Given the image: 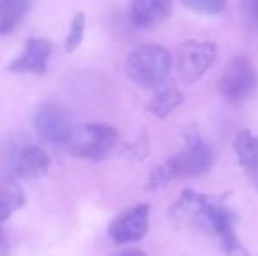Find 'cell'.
<instances>
[{
    "mask_svg": "<svg viewBox=\"0 0 258 256\" xmlns=\"http://www.w3.org/2000/svg\"><path fill=\"white\" fill-rule=\"evenodd\" d=\"M214 165V153L211 146L197 133H190L186 146L179 154L156 167L150 178L151 188L165 186L177 178H197L209 172Z\"/></svg>",
    "mask_w": 258,
    "mask_h": 256,
    "instance_id": "cell-2",
    "label": "cell"
},
{
    "mask_svg": "<svg viewBox=\"0 0 258 256\" xmlns=\"http://www.w3.org/2000/svg\"><path fill=\"white\" fill-rule=\"evenodd\" d=\"M4 160L11 174L21 179H41L51 167L46 151L34 144H13L7 147Z\"/></svg>",
    "mask_w": 258,
    "mask_h": 256,
    "instance_id": "cell-7",
    "label": "cell"
},
{
    "mask_svg": "<svg viewBox=\"0 0 258 256\" xmlns=\"http://www.w3.org/2000/svg\"><path fill=\"white\" fill-rule=\"evenodd\" d=\"M25 204V193L11 178L0 179V223Z\"/></svg>",
    "mask_w": 258,
    "mask_h": 256,
    "instance_id": "cell-15",
    "label": "cell"
},
{
    "mask_svg": "<svg viewBox=\"0 0 258 256\" xmlns=\"http://www.w3.org/2000/svg\"><path fill=\"white\" fill-rule=\"evenodd\" d=\"M150 232V205L139 204L123 211L109 223L107 235L116 244L139 242Z\"/></svg>",
    "mask_w": 258,
    "mask_h": 256,
    "instance_id": "cell-8",
    "label": "cell"
},
{
    "mask_svg": "<svg viewBox=\"0 0 258 256\" xmlns=\"http://www.w3.org/2000/svg\"><path fill=\"white\" fill-rule=\"evenodd\" d=\"M32 7V0H0V35H7L21 23Z\"/></svg>",
    "mask_w": 258,
    "mask_h": 256,
    "instance_id": "cell-13",
    "label": "cell"
},
{
    "mask_svg": "<svg viewBox=\"0 0 258 256\" xmlns=\"http://www.w3.org/2000/svg\"><path fill=\"white\" fill-rule=\"evenodd\" d=\"M0 240H2V239H0Z\"/></svg>",
    "mask_w": 258,
    "mask_h": 256,
    "instance_id": "cell-20",
    "label": "cell"
},
{
    "mask_svg": "<svg viewBox=\"0 0 258 256\" xmlns=\"http://www.w3.org/2000/svg\"><path fill=\"white\" fill-rule=\"evenodd\" d=\"M34 127L42 140L60 146H65L74 130L69 113L56 104H42L39 107L34 116Z\"/></svg>",
    "mask_w": 258,
    "mask_h": 256,
    "instance_id": "cell-9",
    "label": "cell"
},
{
    "mask_svg": "<svg viewBox=\"0 0 258 256\" xmlns=\"http://www.w3.org/2000/svg\"><path fill=\"white\" fill-rule=\"evenodd\" d=\"M170 218L176 225L191 223L202 232L213 235L220 244V249L227 256H251L235 233L239 221L237 212L228 207L221 197L186 188L174 204Z\"/></svg>",
    "mask_w": 258,
    "mask_h": 256,
    "instance_id": "cell-1",
    "label": "cell"
},
{
    "mask_svg": "<svg viewBox=\"0 0 258 256\" xmlns=\"http://www.w3.org/2000/svg\"><path fill=\"white\" fill-rule=\"evenodd\" d=\"M184 100V95L181 93V90H177L176 86L170 84L163 86L158 93L151 99V102L148 104V111L156 118H165L176 109L177 106H181Z\"/></svg>",
    "mask_w": 258,
    "mask_h": 256,
    "instance_id": "cell-14",
    "label": "cell"
},
{
    "mask_svg": "<svg viewBox=\"0 0 258 256\" xmlns=\"http://www.w3.org/2000/svg\"><path fill=\"white\" fill-rule=\"evenodd\" d=\"M172 58L165 48L148 44L136 48L125 62V74L132 82L143 88H156L165 82Z\"/></svg>",
    "mask_w": 258,
    "mask_h": 256,
    "instance_id": "cell-3",
    "label": "cell"
},
{
    "mask_svg": "<svg viewBox=\"0 0 258 256\" xmlns=\"http://www.w3.org/2000/svg\"><path fill=\"white\" fill-rule=\"evenodd\" d=\"M119 133L112 125L107 123H86L72 130L71 137L65 142L69 154L81 160H100L107 156L116 147Z\"/></svg>",
    "mask_w": 258,
    "mask_h": 256,
    "instance_id": "cell-4",
    "label": "cell"
},
{
    "mask_svg": "<svg viewBox=\"0 0 258 256\" xmlns=\"http://www.w3.org/2000/svg\"><path fill=\"white\" fill-rule=\"evenodd\" d=\"M114 256H148L144 251H139V249H128V251H123V253H118Z\"/></svg>",
    "mask_w": 258,
    "mask_h": 256,
    "instance_id": "cell-19",
    "label": "cell"
},
{
    "mask_svg": "<svg viewBox=\"0 0 258 256\" xmlns=\"http://www.w3.org/2000/svg\"><path fill=\"white\" fill-rule=\"evenodd\" d=\"M241 9L248 23L258 30V0H241Z\"/></svg>",
    "mask_w": 258,
    "mask_h": 256,
    "instance_id": "cell-18",
    "label": "cell"
},
{
    "mask_svg": "<svg viewBox=\"0 0 258 256\" xmlns=\"http://www.w3.org/2000/svg\"><path fill=\"white\" fill-rule=\"evenodd\" d=\"M234 151L246 178L258 188V137L251 130H241L235 137Z\"/></svg>",
    "mask_w": 258,
    "mask_h": 256,
    "instance_id": "cell-12",
    "label": "cell"
},
{
    "mask_svg": "<svg viewBox=\"0 0 258 256\" xmlns=\"http://www.w3.org/2000/svg\"><path fill=\"white\" fill-rule=\"evenodd\" d=\"M220 93L228 102H244L256 95L258 72L248 56H234L220 75Z\"/></svg>",
    "mask_w": 258,
    "mask_h": 256,
    "instance_id": "cell-5",
    "label": "cell"
},
{
    "mask_svg": "<svg viewBox=\"0 0 258 256\" xmlns=\"http://www.w3.org/2000/svg\"><path fill=\"white\" fill-rule=\"evenodd\" d=\"M85 28H86V16L83 11H78V13L72 16L71 25H69V34L67 39H65V51L71 55L76 49L81 46L83 37H85Z\"/></svg>",
    "mask_w": 258,
    "mask_h": 256,
    "instance_id": "cell-16",
    "label": "cell"
},
{
    "mask_svg": "<svg viewBox=\"0 0 258 256\" xmlns=\"http://www.w3.org/2000/svg\"><path fill=\"white\" fill-rule=\"evenodd\" d=\"M174 0H132L130 20L139 28H155L169 20Z\"/></svg>",
    "mask_w": 258,
    "mask_h": 256,
    "instance_id": "cell-11",
    "label": "cell"
},
{
    "mask_svg": "<svg viewBox=\"0 0 258 256\" xmlns=\"http://www.w3.org/2000/svg\"><path fill=\"white\" fill-rule=\"evenodd\" d=\"M218 48L213 41H188L177 51L176 68L184 84H195L216 62Z\"/></svg>",
    "mask_w": 258,
    "mask_h": 256,
    "instance_id": "cell-6",
    "label": "cell"
},
{
    "mask_svg": "<svg viewBox=\"0 0 258 256\" xmlns=\"http://www.w3.org/2000/svg\"><path fill=\"white\" fill-rule=\"evenodd\" d=\"M53 44L46 39L34 37L27 41L20 56L7 63V70L13 74H35L41 75L48 70V62L51 58Z\"/></svg>",
    "mask_w": 258,
    "mask_h": 256,
    "instance_id": "cell-10",
    "label": "cell"
},
{
    "mask_svg": "<svg viewBox=\"0 0 258 256\" xmlns=\"http://www.w3.org/2000/svg\"><path fill=\"white\" fill-rule=\"evenodd\" d=\"M184 7L197 14H220L227 9V0H181Z\"/></svg>",
    "mask_w": 258,
    "mask_h": 256,
    "instance_id": "cell-17",
    "label": "cell"
}]
</instances>
